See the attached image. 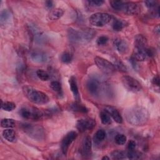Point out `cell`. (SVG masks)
<instances>
[{"mask_svg": "<svg viewBox=\"0 0 160 160\" xmlns=\"http://www.w3.org/2000/svg\"><path fill=\"white\" fill-rule=\"evenodd\" d=\"M124 117L126 121L132 126H142L148 122L149 114L144 108L136 106L126 109Z\"/></svg>", "mask_w": 160, "mask_h": 160, "instance_id": "1", "label": "cell"}, {"mask_svg": "<svg viewBox=\"0 0 160 160\" xmlns=\"http://www.w3.org/2000/svg\"><path fill=\"white\" fill-rule=\"evenodd\" d=\"M22 92L26 98L34 104H44L48 103L49 101L47 94L30 86H24Z\"/></svg>", "mask_w": 160, "mask_h": 160, "instance_id": "2", "label": "cell"}, {"mask_svg": "<svg viewBox=\"0 0 160 160\" xmlns=\"http://www.w3.org/2000/svg\"><path fill=\"white\" fill-rule=\"evenodd\" d=\"M95 34L96 31L90 28H87L80 31L73 29H70L68 31L69 39L73 42H87L91 41Z\"/></svg>", "mask_w": 160, "mask_h": 160, "instance_id": "3", "label": "cell"}, {"mask_svg": "<svg viewBox=\"0 0 160 160\" xmlns=\"http://www.w3.org/2000/svg\"><path fill=\"white\" fill-rule=\"evenodd\" d=\"M19 114L21 117L27 119L40 120L42 118L43 113L37 108L31 106H24L19 111Z\"/></svg>", "mask_w": 160, "mask_h": 160, "instance_id": "4", "label": "cell"}, {"mask_svg": "<svg viewBox=\"0 0 160 160\" xmlns=\"http://www.w3.org/2000/svg\"><path fill=\"white\" fill-rule=\"evenodd\" d=\"M111 16L106 12H96L89 18L90 24L96 27H102L111 20Z\"/></svg>", "mask_w": 160, "mask_h": 160, "instance_id": "5", "label": "cell"}, {"mask_svg": "<svg viewBox=\"0 0 160 160\" xmlns=\"http://www.w3.org/2000/svg\"><path fill=\"white\" fill-rule=\"evenodd\" d=\"M94 62L97 67L104 74H111L116 71L114 64L103 58L96 56L94 58Z\"/></svg>", "mask_w": 160, "mask_h": 160, "instance_id": "6", "label": "cell"}, {"mask_svg": "<svg viewBox=\"0 0 160 160\" xmlns=\"http://www.w3.org/2000/svg\"><path fill=\"white\" fill-rule=\"evenodd\" d=\"M121 81L124 87L129 91L137 92L140 91L142 89L140 82L131 76L124 75L122 77Z\"/></svg>", "mask_w": 160, "mask_h": 160, "instance_id": "7", "label": "cell"}, {"mask_svg": "<svg viewBox=\"0 0 160 160\" xmlns=\"http://www.w3.org/2000/svg\"><path fill=\"white\" fill-rule=\"evenodd\" d=\"M86 88L92 96H98L101 90V83L98 79L94 77L89 78L86 81Z\"/></svg>", "mask_w": 160, "mask_h": 160, "instance_id": "8", "label": "cell"}, {"mask_svg": "<svg viewBox=\"0 0 160 160\" xmlns=\"http://www.w3.org/2000/svg\"><path fill=\"white\" fill-rule=\"evenodd\" d=\"M23 130L24 131L27 133L29 136H31L34 139L39 138L41 139L42 136H44V134L43 132V129L39 126H34L32 124H23Z\"/></svg>", "mask_w": 160, "mask_h": 160, "instance_id": "9", "label": "cell"}, {"mask_svg": "<svg viewBox=\"0 0 160 160\" xmlns=\"http://www.w3.org/2000/svg\"><path fill=\"white\" fill-rule=\"evenodd\" d=\"M96 126V121L94 119L87 118L80 119L78 121L76 128L80 132H84L88 130H91Z\"/></svg>", "mask_w": 160, "mask_h": 160, "instance_id": "10", "label": "cell"}, {"mask_svg": "<svg viewBox=\"0 0 160 160\" xmlns=\"http://www.w3.org/2000/svg\"><path fill=\"white\" fill-rule=\"evenodd\" d=\"M77 132L74 131H71L68 132L64 136V137L62 139L61 144V151L64 154H66L69 146L73 142V141L77 138Z\"/></svg>", "mask_w": 160, "mask_h": 160, "instance_id": "11", "label": "cell"}, {"mask_svg": "<svg viewBox=\"0 0 160 160\" xmlns=\"http://www.w3.org/2000/svg\"><path fill=\"white\" fill-rule=\"evenodd\" d=\"M141 8L139 4L134 2H124L122 11L128 15H135L140 12Z\"/></svg>", "mask_w": 160, "mask_h": 160, "instance_id": "12", "label": "cell"}, {"mask_svg": "<svg viewBox=\"0 0 160 160\" xmlns=\"http://www.w3.org/2000/svg\"><path fill=\"white\" fill-rule=\"evenodd\" d=\"M30 57L33 62L37 63L45 62L48 59V55L44 52L39 50H34L32 51Z\"/></svg>", "mask_w": 160, "mask_h": 160, "instance_id": "13", "label": "cell"}, {"mask_svg": "<svg viewBox=\"0 0 160 160\" xmlns=\"http://www.w3.org/2000/svg\"><path fill=\"white\" fill-rule=\"evenodd\" d=\"M91 139L90 136H86L82 141L81 146V152L84 156H89L91 153Z\"/></svg>", "mask_w": 160, "mask_h": 160, "instance_id": "14", "label": "cell"}, {"mask_svg": "<svg viewBox=\"0 0 160 160\" xmlns=\"http://www.w3.org/2000/svg\"><path fill=\"white\" fill-rule=\"evenodd\" d=\"M104 111L107 112L109 115L117 123L121 124L122 122V118L118 110L113 106H107L104 108Z\"/></svg>", "mask_w": 160, "mask_h": 160, "instance_id": "15", "label": "cell"}, {"mask_svg": "<svg viewBox=\"0 0 160 160\" xmlns=\"http://www.w3.org/2000/svg\"><path fill=\"white\" fill-rule=\"evenodd\" d=\"M114 45L117 51L121 53H126L128 50V44L127 42L121 38H116L114 40Z\"/></svg>", "mask_w": 160, "mask_h": 160, "instance_id": "16", "label": "cell"}, {"mask_svg": "<svg viewBox=\"0 0 160 160\" xmlns=\"http://www.w3.org/2000/svg\"><path fill=\"white\" fill-rule=\"evenodd\" d=\"M147 48L146 49H137L134 48L132 52V59L136 61H145L148 58Z\"/></svg>", "mask_w": 160, "mask_h": 160, "instance_id": "17", "label": "cell"}, {"mask_svg": "<svg viewBox=\"0 0 160 160\" xmlns=\"http://www.w3.org/2000/svg\"><path fill=\"white\" fill-rule=\"evenodd\" d=\"M134 48L146 49L148 45L147 39L142 34H137L134 38Z\"/></svg>", "mask_w": 160, "mask_h": 160, "instance_id": "18", "label": "cell"}, {"mask_svg": "<svg viewBox=\"0 0 160 160\" xmlns=\"http://www.w3.org/2000/svg\"><path fill=\"white\" fill-rule=\"evenodd\" d=\"M64 14V10L59 8H54L49 11L48 14V19L50 21H55L59 19Z\"/></svg>", "mask_w": 160, "mask_h": 160, "instance_id": "19", "label": "cell"}, {"mask_svg": "<svg viewBox=\"0 0 160 160\" xmlns=\"http://www.w3.org/2000/svg\"><path fill=\"white\" fill-rule=\"evenodd\" d=\"M69 83L70 86V89L73 94L74 99L78 101L79 99V91H78L76 78L74 76H71L69 80Z\"/></svg>", "mask_w": 160, "mask_h": 160, "instance_id": "20", "label": "cell"}, {"mask_svg": "<svg viewBox=\"0 0 160 160\" xmlns=\"http://www.w3.org/2000/svg\"><path fill=\"white\" fill-rule=\"evenodd\" d=\"M2 136L9 142H14L17 139L16 132L12 129H7L2 131Z\"/></svg>", "mask_w": 160, "mask_h": 160, "instance_id": "21", "label": "cell"}, {"mask_svg": "<svg viewBox=\"0 0 160 160\" xmlns=\"http://www.w3.org/2000/svg\"><path fill=\"white\" fill-rule=\"evenodd\" d=\"M111 156L113 159H123L126 156V153L121 150H115L111 152Z\"/></svg>", "mask_w": 160, "mask_h": 160, "instance_id": "22", "label": "cell"}, {"mask_svg": "<svg viewBox=\"0 0 160 160\" xmlns=\"http://www.w3.org/2000/svg\"><path fill=\"white\" fill-rule=\"evenodd\" d=\"M99 116H100V119H101V122H102L103 124L108 125V124H110L111 123L112 121H111V116H110L109 115V114H108L107 112H106L105 111L101 112Z\"/></svg>", "mask_w": 160, "mask_h": 160, "instance_id": "23", "label": "cell"}, {"mask_svg": "<svg viewBox=\"0 0 160 160\" xmlns=\"http://www.w3.org/2000/svg\"><path fill=\"white\" fill-rule=\"evenodd\" d=\"M15 125V122L14 119L9 118L2 119L1 121V126L4 128H11L14 127Z\"/></svg>", "mask_w": 160, "mask_h": 160, "instance_id": "24", "label": "cell"}, {"mask_svg": "<svg viewBox=\"0 0 160 160\" xmlns=\"http://www.w3.org/2000/svg\"><path fill=\"white\" fill-rule=\"evenodd\" d=\"M1 108L6 111H12L16 108V104L11 101L1 102Z\"/></svg>", "mask_w": 160, "mask_h": 160, "instance_id": "25", "label": "cell"}, {"mask_svg": "<svg viewBox=\"0 0 160 160\" xmlns=\"http://www.w3.org/2000/svg\"><path fill=\"white\" fill-rule=\"evenodd\" d=\"M109 4L113 9L116 11H122L124 2H122V1L112 0L109 1Z\"/></svg>", "mask_w": 160, "mask_h": 160, "instance_id": "26", "label": "cell"}, {"mask_svg": "<svg viewBox=\"0 0 160 160\" xmlns=\"http://www.w3.org/2000/svg\"><path fill=\"white\" fill-rule=\"evenodd\" d=\"M106 136V133L103 129H99L94 134V139L98 142L102 141Z\"/></svg>", "mask_w": 160, "mask_h": 160, "instance_id": "27", "label": "cell"}, {"mask_svg": "<svg viewBox=\"0 0 160 160\" xmlns=\"http://www.w3.org/2000/svg\"><path fill=\"white\" fill-rule=\"evenodd\" d=\"M36 75L39 79L43 81H48L49 79V74L43 69H38L36 71Z\"/></svg>", "mask_w": 160, "mask_h": 160, "instance_id": "28", "label": "cell"}, {"mask_svg": "<svg viewBox=\"0 0 160 160\" xmlns=\"http://www.w3.org/2000/svg\"><path fill=\"white\" fill-rule=\"evenodd\" d=\"M71 109H72V111H78V112H88V109L87 108L81 105V104H79L77 103H74L71 105L70 106Z\"/></svg>", "mask_w": 160, "mask_h": 160, "instance_id": "29", "label": "cell"}, {"mask_svg": "<svg viewBox=\"0 0 160 160\" xmlns=\"http://www.w3.org/2000/svg\"><path fill=\"white\" fill-rule=\"evenodd\" d=\"M124 26V22L119 19H116L112 23V29L116 31H120L123 29Z\"/></svg>", "mask_w": 160, "mask_h": 160, "instance_id": "30", "label": "cell"}, {"mask_svg": "<svg viewBox=\"0 0 160 160\" xmlns=\"http://www.w3.org/2000/svg\"><path fill=\"white\" fill-rule=\"evenodd\" d=\"M126 156L130 159H138L141 158V154L138 151H136L134 149L129 151L126 154Z\"/></svg>", "mask_w": 160, "mask_h": 160, "instance_id": "31", "label": "cell"}, {"mask_svg": "<svg viewBox=\"0 0 160 160\" xmlns=\"http://www.w3.org/2000/svg\"><path fill=\"white\" fill-rule=\"evenodd\" d=\"M72 59V56L71 53L65 52L63 54H62L61 56V61L65 64H68L71 62Z\"/></svg>", "mask_w": 160, "mask_h": 160, "instance_id": "32", "label": "cell"}, {"mask_svg": "<svg viewBox=\"0 0 160 160\" xmlns=\"http://www.w3.org/2000/svg\"><path fill=\"white\" fill-rule=\"evenodd\" d=\"M50 87L53 91L58 92V94H61V92H62L61 86L60 83L57 81H51V82L50 83Z\"/></svg>", "mask_w": 160, "mask_h": 160, "instance_id": "33", "label": "cell"}, {"mask_svg": "<svg viewBox=\"0 0 160 160\" xmlns=\"http://www.w3.org/2000/svg\"><path fill=\"white\" fill-rule=\"evenodd\" d=\"M126 139H127L126 136L124 134H117L114 138L115 142L118 145L124 144L125 142H126Z\"/></svg>", "mask_w": 160, "mask_h": 160, "instance_id": "34", "label": "cell"}, {"mask_svg": "<svg viewBox=\"0 0 160 160\" xmlns=\"http://www.w3.org/2000/svg\"><path fill=\"white\" fill-rule=\"evenodd\" d=\"M9 17H10V14L8 10L4 9V10L1 11V14H0L1 23V24L5 23V22L9 19Z\"/></svg>", "mask_w": 160, "mask_h": 160, "instance_id": "35", "label": "cell"}, {"mask_svg": "<svg viewBox=\"0 0 160 160\" xmlns=\"http://www.w3.org/2000/svg\"><path fill=\"white\" fill-rule=\"evenodd\" d=\"M88 2L91 6L98 7V6H102L104 4V1L102 0H91V1H88Z\"/></svg>", "mask_w": 160, "mask_h": 160, "instance_id": "36", "label": "cell"}, {"mask_svg": "<svg viewBox=\"0 0 160 160\" xmlns=\"http://www.w3.org/2000/svg\"><path fill=\"white\" fill-rule=\"evenodd\" d=\"M108 41V38L106 36H101L97 39V44L99 46L104 45Z\"/></svg>", "mask_w": 160, "mask_h": 160, "instance_id": "37", "label": "cell"}, {"mask_svg": "<svg viewBox=\"0 0 160 160\" xmlns=\"http://www.w3.org/2000/svg\"><path fill=\"white\" fill-rule=\"evenodd\" d=\"M147 8H149L150 9H153L154 8L156 7L157 5V1H154V0H149V1H146L144 2Z\"/></svg>", "mask_w": 160, "mask_h": 160, "instance_id": "38", "label": "cell"}, {"mask_svg": "<svg viewBox=\"0 0 160 160\" xmlns=\"http://www.w3.org/2000/svg\"><path fill=\"white\" fill-rule=\"evenodd\" d=\"M115 68H117L118 69L121 70V71H126V67L124 66V65L122 64V62L121 61H117L115 64H114Z\"/></svg>", "mask_w": 160, "mask_h": 160, "instance_id": "39", "label": "cell"}, {"mask_svg": "<svg viewBox=\"0 0 160 160\" xmlns=\"http://www.w3.org/2000/svg\"><path fill=\"white\" fill-rule=\"evenodd\" d=\"M136 143L134 141H132V140H131L128 142V149L129 151H131V150H134L136 148Z\"/></svg>", "mask_w": 160, "mask_h": 160, "instance_id": "40", "label": "cell"}, {"mask_svg": "<svg viewBox=\"0 0 160 160\" xmlns=\"http://www.w3.org/2000/svg\"><path fill=\"white\" fill-rule=\"evenodd\" d=\"M152 84H154V85H156L158 86H159V76H155L153 79H152Z\"/></svg>", "mask_w": 160, "mask_h": 160, "instance_id": "41", "label": "cell"}, {"mask_svg": "<svg viewBox=\"0 0 160 160\" xmlns=\"http://www.w3.org/2000/svg\"><path fill=\"white\" fill-rule=\"evenodd\" d=\"M46 6L48 8H49V9L52 8V6H53L52 1H46Z\"/></svg>", "mask_w": 160, "mask_h": 160, "instance_id": "42", "label": "cell"}, {"mask_svg": "<svg viewBox=\"0 0 160 160\" xmlns=\"http://www.w3.org/2000/svg\"><path fill=\"white\" fill-rule=\"evenodd\" d=\"M160 29H159V25H158L156 27H155V28H154V32H155V33L156 34H159V32H160V30H159Z\"/></svg>", "mask_w": 160, "mask_h": 160, "instance_id": "43", "label": "cell"}, {"mask_svg": "<svg viewBox=\"0 0 160 160\" xmlns=\"http://www.w3.org/2000/svg\"><path fill=\"white\" fill-rule=\"evenodd\" d=\"M102 160H104V159H108V160H109V158L108 157V156H104V157L102 158Z\"/></svg>", "mask_w": 160, "mask_h": 160, "instance_id": "44", "label": "cell"}]
</instances>
